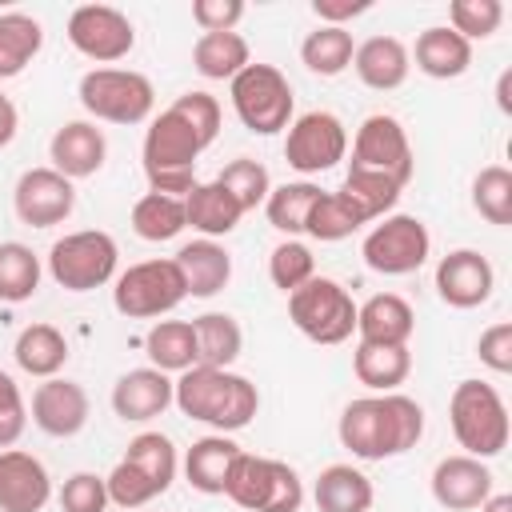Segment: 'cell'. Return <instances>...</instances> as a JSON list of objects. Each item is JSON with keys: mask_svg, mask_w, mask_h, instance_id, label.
<instances>
[{"mask_svg": "<svg viewBox=\"0 0 512 512\" xmlns=\"http://www.w3.org/2000/svg\"><path fill=\"white\" fill-rule=\"evenodd\" d=\"M448 424H452V436L464 448V456L488 460V456H500L508 448V432H512L508 408H504L500 392L484 380H460L452 388Z\"/></svg>", "mask_w": 512, "mask_h": 512, "instance_id": "obj_4", "label": "cell"}, {"mask_svg": "<svg viewBox=\"0 0 512 512\" xmlns=\"http://www.w3.org/2000/svg\"><path fill=\"white\" fill-rule=\"evenodd\" d=\"M320 192H324V188H316L312 180H288V184H276V188L268 192V200H264V216H268V224H272L276 232H284L288 240H296V236L304 232L308 212H312V204H316Z\"/></svg>", "mask_w": 512, "mask_h": 512, "instance_id": "obj_35", "label": "cell"}, {"mask_svg": "<svg viewBox=\"0 0 512 512\" xmlns=\"http://www.w3.org/2000/svg\"><path fill=\"white\" fill-rule=\"evenodd\" d=\"M476 356H480L484 368H492V372H500V376L512 372V324L500 320V324L484 328L480 340H476Z\"/></svg>", "mask_w": 512, "mask_h": 512, "instance_id": "obj_50", "label": "cell"}, {"mask_svg": "<svg viewBox=\"0 0 512 512\" xmlns=\"http://www.w3.org/2000/svg\"><path fill=\"white\" fill-rule=\"evenodd\" d=\"M352 52H356V40L348 28H336V24H320L316 32L304 36L300 44V60L308 72L316 76H340L348 64H352Z\"/></svg>", "mask_w": 512, "mask_h": 512, "instance_id": "obj_38", "label": "cell"}, {"mask_svg": "<svg viewBox=\"0 0 512 512\" xmlns=\"http://www.w3.org/2000/svg\"><path fill=\"white\" fill-rule=\"evenodd\" d=\"M48 500H52L48 468L24 448H4L0 452V512H44Z\"/></svg>", "mask_w": 512, "mask_h": 512, "instance_id": "obj_18", "label": "cell"}, {"mask_svg": "<svg viewBox=\"0 0 512 512\" xmlns=\"http://www.w3.org/2000/svg\"><path fill=\"white\" fill-rule=\"evenodd\" d=\"M240 16H244V4L240 0H196L192 4V20L204 32H236Z\"/></svg>", "mask_w": 512, "mask_h": 512, "instance_id": "obj_51", "label": "cell"}, {"mask_svg": "<svg viewBox=\"0 0 512 512\" xmlns=\"http://www.w3.org/2000/svg\"><path fill=\"white\" fill-rule=\"evenodd\" d=\"M244 448L236 440H228L224 432H212V436H200L188 456H184V480L204 492V496H224V484H228V472L236 464Z\"/></svg>", "mask_w": 512, "mask_h": 512, "instance_id": "obj_24", "label": "cell"}, {"mask_svg": "<svg viewBox=\"0 0 512 512\" xmlns=\"http://www.w3.org/2000/svg\"><path fill=\"white\" fill-rule=\"evenodd\" d=\"M504 20V4L500 0H452L448 4V28L460 32L468 44L472 40H488Z\"/></svg>", "mask_w": 512, "mask_h": 512, "instance_id": "obj_45", "label": "cell"}, {"mask_svg": "<svg viewBox=\"0 0 512 512\" xmlns=\"http://www.w3.org/2000/svg\"><path fill=\"white\" fill-rule=\"evenodd\" d=\"M336 436L356 460L404 456L424 436V408L404 392L360 396L340 412Z\"/></svg>", "mask_w": 512, "mask_h": 512, "instance_id": "obj_1", "label": "cell"}, {"mask_svg": "<svg viewBox=\"0 0 512 512\" xmlns=\"http://www.w3.org/2000/svg\"><path fill=\"white\" fill-rule=\"evenodd\" d=\"M408 56H416V68L424 76H432V80H456L472 64V44L460 32H452L448 24H432V28H424L416 36V48Z\"/></svg>", "mask_w": 512, "mask_h": 512, "instance_id": "obj_25", "label": "cell"}, {"mask_svg": "<svg viewBox=\"0 0 512 512\" xmlns=\"http://www.w3.org/2000/svg\"><path fill=\"white\" fill-rule=\"evenodd\" d=\"M104 488H108V504H120V508H144L160 496V488L128 460H120L108 476H104Z\"/></svg>", "mask_w": 512, "mask_h": 512, "instance_id": "obj_46", "label": "cell"}, {"mask_svg": "<svg viewBox=\"0 0 512 512\" xmlns=\"http://www.w3.org/2000/svg\"><path fill=\"white\" fill-rule=\"evenodd\" d=\"M188 228L184 220V200L180 196H164V192H144L132 204V232L148 244H164L172 236H180Z\"/></svg>", "mask_w": 512, "mask_h": 512, "instance_id": "obj_36", "label": "cell"}, {"mask_svg": "<svg viewBox=\"0 0 512 512\" xmlns=\"http://www.w3.org/2000/svg\"><path fill=\"white\" fill-rule=\"evenodd\" d=\"M208 144L200 140V132L168 104L144 132V148H140V160H144V176L152 184V192H164V196H188L192 184H196V160Z\"/></svg>", "mask_w": 512, "mask_h": 512, "instance_id": "obj_3", "label": "cell"}, {"mask_svg": "<svg viewBox=\"0 0 512 512\" xmlns=\"http://www.w3.org/2000/svg\"><path fill=\"white\" fill-rule=\"evenodd\" d=\"M48 156H52V168L68 180H84V176H96L104 168V156H108V144H104V132L88 120H68L64 128H56L52 144H48Z\"/></svg>", "mask_w": 512, "mask_h": 512, "instance_id": "obj_20", "label": "cell"}, {"mask_svg": "<svg viewBox=\"0 0 512 512\" xmlns=\"http://www.w3.org/2000/svg\"><path fill=\"white\" fill-rule=\"evenodd\" d=\"M144 352L160 372H188L196 368V332L192 320H156L144 336Z\"/></svg>", "mask_w": 512, "mask_h": 512, "instance_id": "obj_34", "label": "cell"}, {"mask_svg": "<svg viewBox=\"0 0 512 512\" xmlns=\"http://www.w3.org/2000/svg\"><path fill=\"white\" fill-rule=\"evenodd\" d=\"M184 284H188V296H216L228 280H232V256L224 244L216 240H192V244H180V252L172 256Z\"/></svg>", "mask_w": 512, "mask_h": 512, "instance_id": "obj_26", "label": "cell"}, {"mask_svg": "<svg viewBox=\"0 0 512 512\" xmlns=\"http://www.w3.org/2000/svg\"><path fill=\"white\" fill-rule=\"evenodd\" d=\"M268 276H272V284H276L280 292H296L300 284H308V280L316 276V256H312V248L300 244V240L276 244L272 256H268Z\"/></svg>", "mask_w": 512, "mask_h": 512, "instance_id": "obj_44", "label": "cell"}, {"mask_svg": "<svg viewBox=\"0 0 512 512\" xmlns=\"http://www.w3.org/2000/svg\"><path fill=\"white\" fill-rule=\"evenodd\" d=\"M480 512H512V496H508V492H492V496L480 504Z\"/></svg>", "mask_w": 512, "mask_h": 512, "instance_id": "obj_55", "label": "cell"}, {"mask_svg": "<svg viewBox=\"0 0 512 512\" xmlns=\"http://www.w3.org/2000/svg\"><path fill=\"white\" fill-rule=\"evenodd\" d=\"M88 116L108 124H144L156 108V88L144 72L132 68H92L76 88Z\"/></svg>", "mask_w": 512, "mask_h": 512, "instance_id": "obj_6", "label": "cell"}, {"mask_svg": "<svg viewBox=\"0 0 512 512\" xmlns=\"http://www.w3.org/2000/svg\"><path fill=\"white\" fill-rule=\"evenodd\" d=\"M172 108L200 132L204 144H212L220 136V104H216V96H208V92H184V96L172 100Z\"/></svg>", "mask_w": 512, "mask_h": 512, "instance_id": "obj_48", "label": "cell"}, {"mask_svg": "<svg viewBox=\"0 0 512 512\" xmlns=\"http://www.w3.org/2000/svg\"><path fill=\"white\" fill-rule=\"evenodd\" d=\"M116 260H120V248L108 232L80 228V232H68L52 244L48 272L68 292H92V288H104L116 276Z\"/></svg>", "mask_w": 512, "mask_h": 512, "instance_id": "obj_9", "label": "cell"}, {"mask_svg": "<svg viewBox=\"0 0 512 512\" xmlns=\"http://www.w3.org/2000/svg\"><path fill=\"white\" fill-rule=\"evenodd\" d=\"M368 220L360 216V208L336 188V192H320L316 196V204H312V212H308V224H304V232L312 236V240H324V244H336V240H348L352 232H360Z\"/></svg>", "mask_w": 512, "mask_h": 512, "instance_id": "obj_37", "label": "cell"}, {"mask_svg": "<svg viewBox=\"0 0 512 512\" xmlns=\"http://www.w3.org/2000/svg\"><path fill=\"white\" fill-rule=\"evenodd\" d=\"M44 48V24L28 12H4L0 16V80L20 76L36 52Z\"/></svg>", "mask_w": 512, "mask_h": 512, "instance_id": "obj_32", "label": "cell"}, {"mask_svg": "<svg viewBox=\"0 0 512 512\" xmlns=\"http://www.w3.org/2000/svg\"><path fill=\"white\" fill-rule=\"evenodd\" d=\"M188 296V284L176 260H140L112 284V308L128 320H152L172 312Z\"/></svg>", "mask_w": 512, "mask_h": 512, "instance_id": "obj_10", "label": "cell"}, {"mask_svg": "<svg viewBox=\"0 0 512 512\" xmlns=\"http://www.w3.org/2000/svg\"><path fill=\"white\" fill-rule=\"evenodd\" d=\"M340 192L360 208V216L372 224V220H380V216H388L392 208H396V200H400V184H392V180H384V176H376V172H360V168H348V176H344V184H340Z\"/></svg>", "mask_w": 512, "mask_h": 512, "instance_id": "obj_41", "label": "cell"}, {"mask_svg": "<svg viewBox=\"0 0 512 512\" xmlns=\"http://www.w3.org/2000/svg\"><path fill=\"white\" fill-rule=\"evenodd\" d=\"M508 88H512V72H500V84H496V104H500V112H512Z\"/></svg>", "mask_w": 512, "mask_h": 512, "instance_id": "obj_54", "label": "cell"}, {"mask_svg": "<svg viewBox=\"0 0 512 512\" xmlns=\"http://www.w3.org/2000/svg\"><path fill=\"white\" fill-rule=\"evenodd\" d=\"M492 496V472L476 456H444L432 468V500L448 512H472Z\"/></svg>", "mask_w": 512, "mask_h": 512, "instance_id": "obj_17", "label": "cell"}, {"mask_svg": "<svg viewBox=\"0 0 512 512\" xmlns=\"http://www.w3.org/2000/svg\"><path fill=\"white\" fill-rule=\"evenodd\" d=\"M196 332V364L204 368H232L240 348H244V332L228 312H204L192 320Z\"/></svg>", "mask_w": 512, "mask_h": 512, "instance_id": "obj_33", "label": "cell"}, {"mask_svg": "<svg viewBox=\"0 0 512 512\" xmlns=\"http://www.w3.org/2000/svg\"><path fill=\"white\" fill-rule=\"evenodd\" d=\"M352 68H356V76H360L364 88L392 92V88H400L408 80L412 56H408L404 40H396V36H368L364 44H356Z\"/></svg>", "mask_w": 512, "mask_h": 512, "instance_id": "obj_23", "label": "cell"}, {"mask_svg": "<svg viewBox=\"0 0 512 512\" xmlns=\"http://www.w3.org/2000/svg\"><path fill=\"white\" fill-rule=\"evenodd\" d=\"M16 128H20V116H16V104L0 92V148H8L16 140Z\"/></svg>", "mask_w": 512, "mask_h": 512, "instance_id": "obj_53", "label": "cell"}, {"mask_svg": "<svg viewBox=\"0 0 512 512\" xmlns=\"http://www.w3.org/2000/svg\"><path fill=\"white\" fill-rule=\"evenodd\" d=\"M68 44L96 64H116L136 48V28L112 4H80L68 16Z\"/></svg>", "mask_w": 512, "mask_h": 512, "instance_id": "obj_14", "label": "cell"}, {"mask_svg": "<svg viewBox=\"0 0 512 512\" xmlns=\"http://www.w3.org/2000/svg\"><path fill=\"white\" fill-rule=\"evenodd\" d=\"M244 208L236 204V196L228 188H220L216 180L208 184H192V192L184 196V220L188 228L204 232V240H216V236H228L236 224H240Z\"/></svg>", "mask_w": 512, "mask_h": 512, "instance_id": "obj_27", "label": "cell"}, {"mask_svg": "<svg viewBox=\"0 0 512 512\" xmlns=\"http://www.w3.org/2000/svg\"><path fill=\"white\" fill-rule=\"evenodd\" d=\"M216 184H220V188H228L244 212L260 208V204L268 200V192H272L268 168H264L260 160H252V156H236V160H228V164L220 168Z\"/></svg>", "mask_w": 512, "mask_h": 512, "instance_id": "obj_43", "label": "cell"}, {"mask_svg": "<svg viewBox=\"0 0 512 512\" xmlns=\"http://www.w3.org/2000/svg\"><path fill=\"white\" fill-rule=\"evenodd\" d=\"M352 372L372 392H396L412 372V352L408 344H364L360 340L352 352Z\"/></svg>", "mask_w": 512, "mask_h": 512, "instance_id": "obj_28", "label": "cell"}, {"mask_svg": "<svg viewBox=\"0 0 512 512\" xmlns=\"http://www.w3.org/2000/svg\"><path fill=\"white\" fill-rule=\"evenodd\" d=\"M348 168H360V172H376L392 184H408L412 172H416V160H412V144H408V132L396 116L388 112H372L364 116V124L356 128V140H352V160Z\"/></svg>", "mask_w": 512, "mask_h": 512, "instance_id": "obj_12", "label": "cell"}, {"mask_svg": "<svg viewBox=\"0 0 512 512\" xmlns=\"http://www.w3.org/2000/svg\"><path fill=\"white\" fill-rule=\"evenodd\" d=\"M348 156V128L336 112H304L288 124V140H284V160L288 168H296L300 176H316L336 168Z\"/></svg>", "mask_w": 512, "mask_h": 512, "instance_id": "obj_13", "label": "cell"}, {"mask_svg": "<svg viewBox=\"0 0 512 512\" xmlns=\"http://www.w3.org/2000/svg\"><path fill=\"white\" fill-rule=\"evenodd\" d=\"M472 208L488 220L508 228L512 224V172L504 164H488L472 180Z\"/></svg>", "mask_w": 512, "mask_h": 512, "instance_id": "obj_42", "label": "cell"}, {"mask_svg": "<svg viewBox=\"0 0 512 512\" xmlns=\"http://www.w3.org/2000/svg\"><path fill=\"white\" fill-rule=\"evenodd\" d=\"M288 320L312 344H344L356 332V304L340 280L312 276L308 284L288 292Z\"/></svg>", "mask_w": 512, "mask_h": 512, "instance_id": "obj_8", "label": "cell"}, {"mask_svg": "<svg viewBox=\"0 0 512 512\" xmlns=\"http://www.w3.org/2000/svg\"><path fill=\"white\" fill-rule=\"evenodd\" d=\"M12 208L20 216V224L28 228H52V224H64L76 208V188L68 176H60L52 164L48 168H28L20 180H16V192H12Z\"/></svg>", "mask_w": 512, "mask_h": 512, "instance_id": "obj_15", "label": "cell"}, {"mask_svg": "<svg viewBox=\"0 0 512 512\" xmlns=\"http://www.w3.org/2000/svg\"><path fill=\"white\" fill-rule=\"evenodd\" d=\"M36 288H40V256L20 240H4L0 244V300L24 304L36 296Z\"/></svg>", "mask_w": 512, "mask_h": 512, "instance_id": "obj_39", "label": "cell"}, {"mask_svg": "<svg viewBox=\"0 0 512 512\" xmlns=\"http://www.w3.org/2000/svg\"><path fill=\"white\" fill-rule=\"evenodd\" d=\"M492 288H496V272L488 256H480L476 248H456L436 264V292L452 308H480L488 304Z\"/></svg>", "mask_w": 512, "mask_h": 512, "instance_id": "obj_16", "label": "cell"}, {"mask_svg": "<svg viewBox=\"0 0 512 512\" xmlns=\"http://www.w3.org/2000/svg\"><path fill=\"white\" fill-rule=\"evenodd\" d=\"M248 64H252V52L240 32H200V40L192 44V68L204 80H232Z\"/></svg>", "mask_w": 512, "mask_h": 512, "instance_id": "obj_31", "label": "cell"}, {"mask_svg": "<svg viewBox=\"0 0 512 512\" xmlns=\"http://www.w3.org/2000/svg\"><path fill=\"white\" fill-rule=\"evenodd\" d=\"M172 404V380L160 368H132L112 384V412L120 420L144 424Z\"/></svg>", "mask_w": 512, "mask_h": 512, "instance_id": "obj_21", "label": "cell"}, {"mask_svg": "<svg viewBox=\"0 0 512 512\" xmlns=\"http://www.w3.org/2000/svg\"><path fill=\"white\" fill-rule=\"evenodd\" d=\"M24 424H28V408H24L20 384L8 372H0V452L20 440Z\"/></svg>", "mask_w": 512, "mask_h": 512, "instance_id": "obj_49", "label": "cell"}, {"mask_svg": "<svg viewBox=\"0 0 512 512\" xmlns=\"http://www.w3.org/2000/svg\"><path fill=\"white\" fill-rule=\"evenodd\" d=\"M372 496V480L352 464H328L312 488L316 512H368Z\"/></svg>", "mask_w": 512, "mask_h": 512, "instance_id": "obj_29", "label": "cell"}, {"mask_svg": "<svg viewBox=\"0 0 512 512\" xmlns=\"http://www.w3.org/2000/svg\"><path fill=\"white\" fill-rule=\"evenodd\" d=\"M224 496L236 508H248V512H300L304 484H300L292 464L272 460V456L240 452L232 472H228Z\"/></svg>", "mask_w": 512, "mask_h": 512, "instance_id": "obj_5", "label": "cell"}, {"mask_svg": "<svg viewBox=\"0 0 512 512\" xmlns=\"http://www.w3.org/2000/svg\"><path fill=\"white\" fill-rule=\"evenodd\" d=\"M428 252H432V236H428L424 220L408 216V212L380 216V224L360 244L364 264L380 276H408L428 260Z\"/></svg>", "mask_w": 512, "mask_h": 512, "instance_id": "obj_11", "label": "cell"}, {"mask_svg": "<svg viewBox=\"0 0 512 512\" xmlns=\"http://www.w3.org/2000/svg\"><path fill=\"white\" fill-rule=\"evenodd\" d=\"M372 8V0H312V12L320 16V24H336L344 28V20L364 16Z\"/></svg>", "mask_w": 512, "mask_h": 512, "instance_id": "obj_52", "label": "cell"}, {"mask_svg": "<svg viewBox=\"0 0 512 512\" xmlns=\"http://www.w3.org/2000/svg\"><path fill=\"white\" fill-rule=\"evenodd\" d=\"M32 424L56 440L76 436L88 424V392L76 380H60V376L44 380L32 392Z\"/></svg>", "mask_w": 512, "mask_h": 512, "instance_id": "obj_19", "label": "cell"}, {"mask_svg": "<svg viewBox=\"0 0 512 512\" xmlns=\"http://www.w3.org/2000/svg\"><path fill=\"white\" fill-rule=\"evenodd\" d=\"M60 508L64 512H104L108 508V488L104 476L96 472H72L60 488Z\"/></svg>", "mask_w": 512, "mask_h": 512, "instance_id": "obj_47", "label": "cell"}, {"mask_svg": "<svg viewBox=\"0 0 512 512\" xmlns=\"http://www.w3.org/2000/svg\"><path fill=\"white\" fill-rule=\"evenodd\" d=\"M240 124L256 136H276L292 124V84L276 64H248L228 80Z\"/></svg>", "mask_w": 512, "mask_h": 512, "instance_id": "obj_7", "label": "cell"}, {"mask_svg": "<svg viewBox=\"0 0 512 512\" xmlns=\"http://www.w3.org/2000/svg\"><path fill=\"white\" fill-rule=\"evenodd\" d=\"M172 404L184 416L212 424L216 432H240L260 412V392L240 372L196 364V368L180 372V380H172Z\"/></svg>", "mask_w": 512, "mask_h": 512, "instance_id": "obj_2", "label": "cell"}, {"mask_svg": "<svg viewBox=\"0 0 512 512\" xmlns=\"http://www.w3.org/2000/svg\"><path fill=\"white\" fill-rule=\"evenodd\" d=\"M416 332V312L396 292H376L356 304V336L364 344H408Z\"/></svg>", "mask_w": 512, "mask_h": 512, "instance_id": "obj_22", "label": "cell"}, {"mask_svg": "<svg viewBox=\"0 0 512 512\" xmlns=\"http://www.w3.org/2000/svg\"><path fill=\"white\" fill-rule=\"evenodd\" d=\"M12 356L16 364L28 372V376H40V380H52L64 364H68V340L60 328L52 324H28L20 328L16 344H12Z\"/></svg>", "mask_w": 512, "mask_h": 512, "instance_id": "obj_30", "label": "cell"}, {"mask_svg": "<svg viewBox=\"0 0 512 512\" xmlns=\"http://www.w3.org/2000/svg\"><path fill=\"white\" fill-rule=\"evenodd\" d=\"M124 460L136 464V468L160 488V496L172 488L176 468H180V460H176V444H172L164 432H140V436H132L128 448H124Z\"/></svg>", "mask_w": 512, "mask_h": 512, "instance_id": "obj_40", "label": "cell"}]
</instances>
